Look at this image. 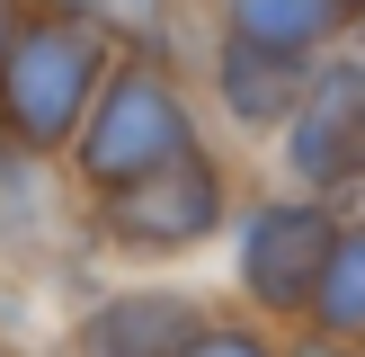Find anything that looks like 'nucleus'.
Masks as SVG:
<instances>
[{"instance_id":"nucleus-1","label":"nucleus","mask_w":365,"mask_h":357,"mask_svg":"<svg viewBox=\"0 0 365 357\" xmlns=\"http://www.w3.org/2000/svg\"><path fill=\"white\" fill-rule=\"evenodd\" d=\"M116 36L98 27L89 9H27L18 18V36L0 45V143H18V152H71V134H81V116L98 107L107 71H116Z\"/></svg>"},{"instance_id":"nucleus-2","label":"nucleus","mask_w":365,"mask_h":357,"mask_svg":"<svg viewBox=\"0 0 365 357\" xmlns=\"http://www.w3.org/2000/svg\"><path fill=\"white\" fill-rule=\"evenodd\" d=\"M339 232H348L339 196H312V188L250 196V206L232 214V286H241V303L259 321H277V331H303L312 286H321V268H330Z\"/></svg>"},{"instance_id":"nucleus-3","label":"nucleus","mask_w":365,"mask_h":357,"mask_svg":"<svg viewBox=\"0 0 365 357\" xmlns=\"http://www.w3.org/2000/svg\"><path fill=\"white\" fill-rule=\"evenodd\" d=\"M196 143H205V134H196V107H187V89L170 81V63H160V54H134V63L107 71L98 107L81 116L71 170H81L89 196H107V188H125V178L160 170V161L196 152Z\"/></svg>"},{"instance_id":"nucleus-4","label":"nucleus","mask_w":365,"mask_h":357,"mask_svg":"<svg viewBox=\"0 0 365 357\" xmlns=\"http://www.w3.org/2000/svg\"><path fill=\"white\" fill-rule=\"evenodd\" d=\"M223 223H232V170L196 143V152H178V161H160V170L107 188L89 232H98L107 250H125V259H187V250H205Z\"/></svg>"},{"instance_id":"nucleus-5","label":"nucleus","mask_w":365,"mask_h":357,"mask_svg":"<svg viewBox=\"0 0 365 357\" xmlns=\"http://www.w3.org/2000/svg\"><path fill=\"white\" fill-rule=\"evenodd\" d=\"M277 152H285V178L312 188V196H356L365 188V54L339 45V54L312 63V89L285 116Z\"/></svg>"},{"instance_id":"nucleus-6","label":"nucleus","mask_w":365,"mask_h":357,"mask_svg":"<svg viewBox=\"0 0 365 357\" xmlns=\"http://www.w3.org/2000/svg\"><path fill=\"white\" fill-rule=\"evenodd\" d=\"M205 321L187 286H107L71 313V357H178Z\"/></svg>"},{"instance_id":"nucleus-7","label":"nucleus","mask_w":365,"mask_h":357,"mask_svg":"<svg viewBox=\"0 0 365 357\" xmlns=\"http://www.w3.org/2000/svg\"><path fill=\"white\" fill-rule=\"evenodd\" d=\"M214 89H223V107L241 116V134H285V116H294L303 89H312V63H303V54H277V45H250V36H223Z\"/></svg>"},{"instance_id":"nucleus-8","label":"nucleus","mask_w":365,"mask_h":357,"mask_svg":"<svg viewBox=\"0 0 365 357\" xmlns=\"http://www.w3.org/2000/svg\"><path fill=\"white\" fill-rule=\"evenodd\" d=\"M365 27V0H223V36H250V45H277V54H339Z\"/></svg>"},{"instance_id":"nucleus-9","label":"nucleus","mask_w":365,"mask_h":357,"mask_svg":"<svg viewBox=\"0 0 365 357\" xmlns=\"http://www.w3.org/2000/svg\"><path fill=\"white\" fill-rule=\"evenodd\" d=\"M53 232H63V206H53L45 152H18V143H0V259H36Z\"/></svg>"},{"instance_id":"nucleus-10","label":"nucleus","mask_w":365,"mask_h":357,"mask_svg":"<svg viewBox=\"0 0 365 357\" xmlns=\"http://www.w3.org/2000/svg\"><path fill=\"white\" fill-rule=\"evenodd\" d=\"M312 331H330V339H356L365 348V223L339 232V250H330V268H321V286H312Z\"/></svg>"},{"instance_id":"nucleus-11","label":"nucleus","mask_w":365,"mask_h":357,"mask_svg":"<svg viewBox=\"0 0 365 357\" xmlns=\"http://www.w3.org/2000/svg\"><path fill=\"white\" fill-rule=\"evenodd\" d=\"M178 357H285V339H277V321H259V313H214Z\"/></svg>"},{"instance_id":"nucleus-12","label":"nucleus","mask_w":365,"mask_h":357,"mask_svg":"<svg viewBox=\"0 0 365 357\" xmlns=\"http://www.w3.org/2000/svg\"><path fill=\"white\" fill-rule=\"evenodd\" d=\"M71 9H89L107 36H134V45H160L170 36V0H71Z\"/></svg>"},{"instance_id":"nucleus-13","label":"nucleus","mask_w":365,"mask_h":357,"mask_svg":"<svg viewBox=\"0 0 365 357\" xmlns=\"http://www.w3.org/2000/svg\"><path fill=\"white\" fill-rule=\"evenodd\" d=\"M285 357H365L356 339H330V331H312V321H303L294 339H285Z\"/></svg>"},{"instance_id":"nucleus-14","label":"nucleus","mask_w":365,"mask_h":357,"mask_svg":"<svg viewBox=\"0 0 365 357\" xmlns=\"http://www.w3.org/2000/svg\"><path fill=\"white\" fill-rule=\"evenodd\" d=\"M18 18H27V9H18V0H0V45L18 36Z\"/></svg>"},{"instance_id":"nucleus-15","label":"nucleus","mask_w":365,"mask_h":357,"mask_svg":"<svg viewBox=\"0 0 365 357\" xmlns=\"http://www.w3.org/2000/svg\"><path fill=\"white\" fill-rule=\"evenodd\" d=\"M0 357H27V348H18V339H0Z\"/></svg>"}]
</instances>
